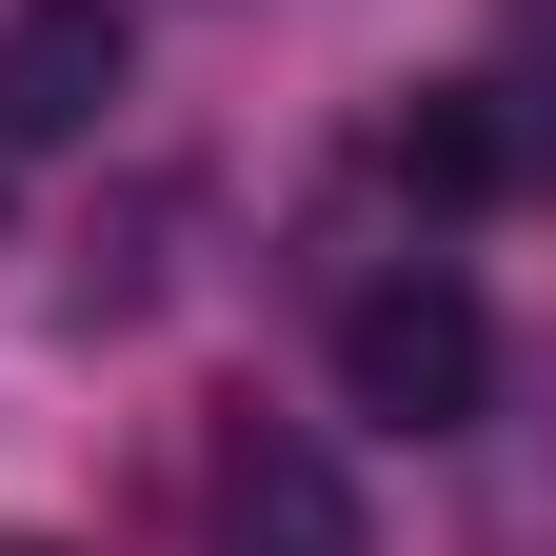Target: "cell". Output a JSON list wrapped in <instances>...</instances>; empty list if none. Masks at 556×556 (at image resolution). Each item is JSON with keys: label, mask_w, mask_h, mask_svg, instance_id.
<instances>
[{"label": "cell", "mask_w": 556, "mask_h": 556, "mask_svg": "<svg viewBox=\"0 0 556 556\" xmlns=\"http://www.w3.org/2000/svg\"><path fill=\"white\" fill-rule=\"evenodd\" d=\"M338 397L378 417V438H457L477 397H497V318H477V278L457 258H397L338 299Z\"/></svg>", "instance_id": "1"}, {"label": "cell", "mask_w": 556, "mask_h": 556, "mask_svg": "<svg viewBox=\"0 0 556 556\" xmlns=\"http://www.w3.org/2000/svg\"><path fill=\"white\" fill-rule=\"evenodd\" d=\"M139 80V21L119 0H0V139H100V100Z\"/></svg>", "instance_id": "2"}, {"label": "cell", "mask_w": 556, "mask_h": 556, "mask_svg": "<svg viewBox=\"0 0 556 556\" xmlns=\"http://www.w3.org/2000/svg\"><path fill=\"white\" fill-rule=\"evenodd\" d=\"M397 179H438V199H497V179H517L497 80H438V100H417V119H397Z\"/></svg>", "instance_id": "4"}, {"label": "cell", "mask_w": 556, "mask_h": 556, "mask_svg": "<svg viewBox=\"0 0 556 556\" xmlns=\"http://www.w3.org/2000/svg\"><path fill=\"white\" fill-rule=\"evenodd\" d=\"M219 556H378V517L299 417H239L219 438Z\"/></svg>", "instance_id": "3"}, {"label": "cell", "mask_w": 556, "mask_h": 556, "mask_svg": "<svg viewBox=\"0 0 556 556\" xmlns=\"http://www.w3.org/2000/svg\"><path fill=\"white\" fill-rule=\"evenodd\" d=\"M21 556H40V536H21Z\"/></svg>", "instance_id": "5"}]
</instances>
